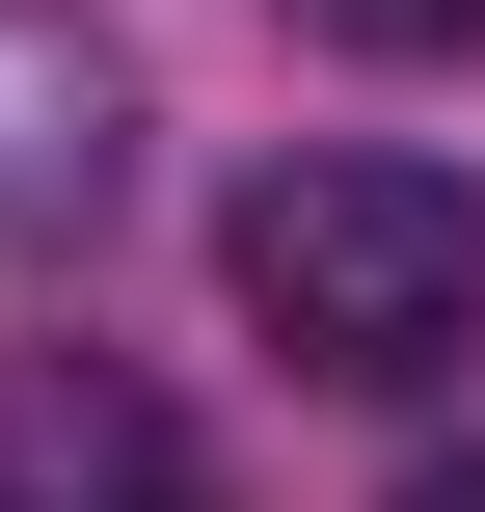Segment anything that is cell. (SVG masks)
Returning a JSON list of instances; mask_svg holds the SVG:
<instances>
[{"mask_svg": "<svg viewBox=\"0 0 485 512\" xmlns=\"http://www.w3.org/2000/svg\"><path fill=\"white\" fill-rule=\"evenodd\" d=\"M216 270H243V324H270L297 378H351V405H405V378L485 351V189L405 162V135H297V162H243Z\"/></svg>", "mask_w": 485, "mask_h": 512, "instance_id": "1", "label": "cell"}, {"mask_svg": "<svg viewBox=\"0 0 485 512\" xmlns=\"http://www.w3.org/2000/svg\"><path fill=\"white\" fill-rule=\"evenodd\" d=\"M405 512H485V459H405Z\"/></svg>", "mask_w": 485, "mask_h": 512, "instance_id": "5", "label": "cell"}, {"mask_svg": "<svg viewBox=\"0 0 485 512\" xmlns=\"http://www.w3.org/2000/svg\"><path fill=\"white\" fill-rule=\"evenodd\" d=\"M135 189V54L81 0H0V243H108Z\"/></svg>", "mask_w": 485, "mask_h": 512, "instance_id": "2", "label": "cell"}, {"mask_svg": "<svg viewBox=\"0 0 485 512\" xmlns=\"http://www.w3.org/2000/svg\"><path fill=\"white\" fill-rule=\"evenodd\" d=\"M324 54H485V0H297Z\"/></svg>", "mask_w": 485, "mask_h": 512, "instance_id": "4", "label": "cell"}, {"mask_svg": "<svg viewBox=\"0 0 485 512\" xmlns=\"http://www.w3.org/2000/svg\"><path fill=\"white\" fill-rule=\"evenodd\" d=\"M0 512H189L162 378H108V351H0Z\"/></svg>", "mask_w": 485, "mask_h": 512, "instance_id": "3", "label": "cell"}]
</instances>
